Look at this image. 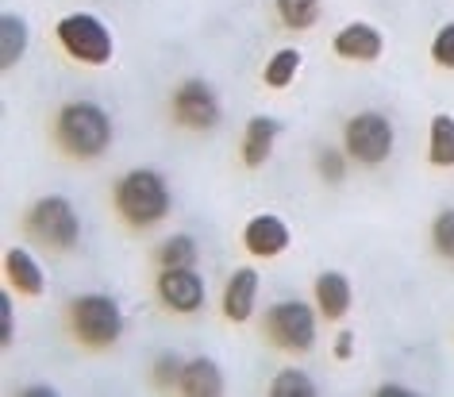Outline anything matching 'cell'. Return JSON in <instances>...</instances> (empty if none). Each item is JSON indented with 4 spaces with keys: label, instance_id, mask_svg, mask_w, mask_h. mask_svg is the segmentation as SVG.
<instances>
[{
    "label": "cell",
    "instance_id": "5",
    "mask_svg": "<svg viewBox=\"0 0 454 397\" xmlns=\"http://www.w3.org/2000/svg\"><path fill=\"white\" fill-rule=\"evenodd\" d=\"M27 228L47 247H74L77 235H82L77 212L66 197H43L39 205L27 212Z\"/></svg>",
    "mask_w": 454,
    "mask_h": 397
},
{
    "label": "cell",
    "instance_id": "1",
    "mask_svg": "<svg viewBox=\"0 0 454 397\" xmlns=\"http://www.w3.org/2000/svg\"><path fill=\"white\" fill-rule=\"evenodd\" d=\"M116 209L123 212L128 224H139V228H151L169 212V189L166 181L154 174V170H131L128 178L120 181L116 189Z\"/></svg>",
    "mask_w": 454,
    "mask_h": 397
},
{
    "label": "cell",
    "instance_id": "24",
    "mask_svg": "<svg viewBox=\"0 0 454 397\" xmlns=\"http://www.w3.org/2000/svg\"><path fill=\"white\" fill-rule=\"evenodd\" d=\"M431 59H435L439 66H450L454 70V24H447L435 36V47H431Z\"/></svg>",
    "mask_w": 454,
    "mask_h": 397
},
{
    "label": "cell",
    "instance_id": "25",
    "mask_svg": "<svg viewBox=\"0 0 454 397\" xmlns=\"http://www.w3.org/2000/svg\"><path fill=\"white\" fill-rule=\"evenodd\" d=\"M181 374H185V362H181L177 355H162V359H158L154 378L162 382V385H174V382H181Z\"/></svg>",
    "mask_w": 454,
    "mask_h": 397
},
{
    "label": "cell",
    "instance_id": "9",
    "mask_svg": "<svg viewBox=\"0 0 454 397\" xmlns=\"http://www.w3.org/2000/svg\"><path fill=\"white\" fill-rule=\"evenodd\" d=\"M158 293H162V301L169 309L177 313H192L204 305V282L192 266H177V270H162V278H158Z\"/></svg>",
    "mask_w": 454,
    "mask_h": 397
},
{
    "label": "cell",
    "instance_id": "17",
    "mask_svg": "<svg viewBox=\"0 0 454 397\" xmlns=\"http://www.w3.org/2000/svg\"><path fill=\"white\" fill-rule=\"evenodd\" d=\"M24 51H27V24L20 16H4L0 20V62H4V70H12L24 59Z\"/></svg>",
    "mask_w": 454,
    "mask_h": 397
},
{
    "label": "cell",
    "instance_id": "2",
    "mask_svg": "<svg viewBox=\"0 0 454 397\" xmlns=\"http://www.w3.org/2000/svg\"><path fill=\"white\" fill-rule=\"evenodd\" d=\"M59 139L77 158H97L112 143V120L97 105H66L59 116Z\"/></svg>",
    "mask_w": 454,
    "mask_h": 397
},
{
    "label": "cell",
    "instance_id": "12",
    "mask_svg": "<svg viewBox=\"0 0 454 397\" xmlns=\"http://www.w3.org/2000/svg\"><path fill=\"white\" fill-rule=\"evenodd\" d=\"M254 298H258V274L247 266V270H239V274L227 282V293H223L227 321H247V316L254 313Z\"/></svg>",
    "mask_w": 454,
    "mask_h": 397
},
{
    "label": "cell",
    "instance_id": "10",
    "mask_svg": "<svg viewBox=\"0 0 454 397\" xmlns=\"http://www.w3.org/2000/svg\"><path fill=\"white\" fill-rule=\"evenodd\" d=\"M243 243L251 255L274 258L289 247V228H286V220H278V217H254L243 232Z\"/></svg>",
    "mask_w": 454,
    "mask_h": 397
},
{
    "label": "cell",
    "instance_id": "19",
    "mask_svg": "<svg viewBox=\"0 0 454 397\" xmlns=\"http://www.w3.org/2000/svg\"><path fill=\"white\" fill-rule=\"evenodd\" d=\"M297 70H301V51H278L274 59H270V66L262 70V82L270 89H286L293 77H297Z\"/></svg>",
    "mask_w": 454,
    "mask_h": 397
},
{
    "label": "cell",
    "instance_id": "18",
    "mask_svg": "<svg viewBox=\"0 0 454 397\" xmlns=\"http://www.w3.org/2000/svg\"><path fill=\"white\" fill-rule=\"evenodd\" d=\"M427 155H431V163L435 166H454V116H447V112H439V116L431 120Z\"/></svg>",
    "mask_w": 454,
    "mask_h": 397
},
{
    "label": "cell",
    "instance_id": "13",
    "mask_svg": "<svg viewBox=\"0 0 454 397\" xmlns=\"http://www.w3.org/2000/svg\"><path fill=\"white\" fill-rule=\"evenodd\" d=\"M274 139H278V120L254 116L251 123H247V135H243V163L262 166L270 158V151H274Z\"/></svg>",
    "mask_w": 454,
    "mask_h": 397
},
{
    "label": "cell",
    "instance_id": "27",
    "mask_svg": "<svg viewBox=\"0 0 454 397\" xmlns=\"http://www.w3.org/2000/svg\"><path fill=\"white\" fill-rule=\"evenodd\" d=\"M343 155H339V151H324L320 155V174L324 178H332V181H339V178H343Z\"/></svg>",
    "mask_w": 454,
    "mask_h": 397
},
{
    "label": "cell",
    "instance_id": "15",
    "mask_svg": "<svg viewBox=\"0 0 454 397\" xmlns=\"http://www.w3.org/2000/svg\"><path fill=\"white\" fill-rule=\"evenodd\" d=\"M4 270H8V282H16V290L31 293V298L43 293V270L24 247H12V251L4 255Z\"/></svg>",
    "mask_w": 454,
    "mask_h": 397
},
{
    "label": "cell",
    "instance_id": "26",
    "mask_svg": "<svg viewBox=\"0 0 454 397\" xmlns=\"http://www.w3.org/2000/svg\"><path fill=\"white\" fill-rule=\"evenodd\" d=\"M12 344V298L0 293V347Z\"/></svg>",
    "mask_w": 454,
    "mask_h": 397
},
{
    "label": "cell",
    "instance_id": "21",
    "mask_svg": "<svg viewBox=\"0 0 454 397\" xmlns=\"http://www.w3.org/2000/svg\"><path fill=\"white\" fill-rule=\"evenodd\" d=\"M278 12H281V20H286L289 28L304 31V28H312L316 20H320V0H278Z\"/></svg>",
    "mask_w": 454,
    "mask_h": 397
},
{
    "label": "cell",
    "instance_id": "4",
    "mask_svg": "<svg viewBox=\"0 0 454 397\" xmlns=\"http://www.w3.org/2000/svg\"><path fill=\"white\" fill-rule=\"evenodd\" d=\"M70 313H74V332L82 336L89 347H108V344H116L123 332L120 305L112 298H100V293L77 298Z\"/></svg>",
    "mask_w": 454,
    "mask_h": 397
},
{
    "label": "cell",
    "instance_id": "28",
    "mask_svg": "<svg viewBox=\"0 0 454 397\" xmlns=\"http://www.w3.org/2000/svg\"><path fill=\"white\" fill-rule=\"evenodd\" d=\"M350 351H355V336H350V332H339V339H335V355H339V359H350Z\"/></svg>",
    "mask_w": 454,
    "mask_h": 397
},
{
    "label": "cell",
    "instance_id": "20",
    "mask_svg": "<svg viewBox=\"0 0 454 397\" xmlns=\"http://www.w3.org/2000/svg\"><path fill=\"white\" fill-rule=\"evenodd\" d=\"M158 263H162V270L192 266L197 263V243H192L189 235H169V240L162 243V251H158Z\"/></svg>",
    "mask_w": 454,
    "mask_h": 397
},
{
    "label": "cell",
    "instance_id": "16",
    "mask_svg": "<svg viewBox=\"0 0 454 397\" xmlns=\"http://www.w3.org/2000/svg\"><path fill=\"white\" fill-rule=\"evenodd\" d=\"M316 301H320V313H327L335 321V316H343L350 309V282L343 274H320L316 278Z\"/></svg>",
    "mask_w": 454,
    "mask_h": 397
},
{
    "label": "cell",
    "instance_id": "14",
    "mask_svg": "<svg viewBox=\"0 0 454 397\" xmlns=\"http://www.w3.org/2000/svg\"><path fill=\"white\" fill-rule=\"evenodd\" d=\"M181 390L192 397H215L223 393V374L212 359H192L185 362V374H181Z\"/></svg>",
    "mask_w": 454,
    "mask_h": 397
},
{
    "label": "cell",
    "instance_id": "8",
    "mask_svg": "<svg viewBox=\"0 0 454 397\" xmlns=\"http://www.w3.org/2000/svg\"><path fill=\"white\" fill-rule=\"evenodd\" d=\"M174 116L177 123H185V128H215V120H220V105H215V93L204 82H185L174 93Z\"/></svg>",
    "mask_w": 454,
    "mask_h": 397
},
{
    "label": "cell",
    "instance_id": "7",
    "mask_svg": "<svg viewBox=\"0 0 454 397\" xmlns=\"http://www.w3.org/2000/svg\"><path fill=\"white\" fill-rule=\"evenodd\" d=\"M347 151L362 158V163H381L393 151V128L381 112H362L347 123Z\"/></svg>",
    "mask_w": 454,
    "mask_h": 397
},
{
    "label": "cell",
    "instance_id": "30",
    "mask_svg": "<svg viewBox=\"0 0 454 397\" xmlns=\"http://www.w3.org/2000/svg\"><path fill=\"white\" fill-rule=\"evenodd\" d=\"M401 393H408L404 385H381V397H401Z\"/></svg>",
    "mask_w": 454,
    "mask_h": 397
},
{
    "label": "cell",
    "instance_id": "6",
    "mask_svg": "<svg viewBox=\"0 0 454 397\" xmlns=\"http://www.w3.org/2000/svg\"><path fill=\"white\" fill-rule=\"evenodd\" d=\"M266 332L286 351H309L316 344V316L304 301H281L270 309Z\"/></svg>",
    "mask_w": 454,
    "mask_h": 397
},
{
    "label": "cell",
    "instance_id": "29",
    "mask_svg": "<svg viewBox=\"0 0 454 397\" xmlns=\"http://www.w3.org/2000/svg\"><path fill=\"white\" fill-rule=\"evenodd\" d=\"M27 397H54V390L51 385H31V390H24Z\"/></svg>",
    "mask_w": 454,
    "mask_h": 397
},
{
    "label": "cell",
    "instance_id": "3",
    "mask_svg": "<svg viewBox=\"0 0 454 397\" xmlns=\"http://www.w3.org/2000/svg\"><path fill=\"white\" fill-rule=\"evenodd\" d=\"M59 43L66 47V54H74L77 62L85 66H105L112 59V51H116V43H112L108 28L100 24L97 16H66L59 24Z\"/></svg>",
    "mask_w": 454,
    "mask_h": 397
},
{
    "label": "cell",
    "instance_id": "23",
    "mask_svg": "<svg viewBox=\"0 0 454 397\" xmlns=\"http://www.w3.org/2000/svg\"><path fill=\"white\" fill-rule=\"evenodd\" d=\"M431 240H435V251L454 258V209H447L442 217L435 220V232H431Z\"/></svg>",
    "mask_w": 454,
    "mask_h": 397
},
{
    "label": "cell",
    "instance_id": "11",
    "mask_svg": "<svg viewBox=\"0 0 454 397\" xmlns=\"http://www.w3.org/2000/svg\"><path fill=\"white\" fill-rule=\"evenodd\" d=\"M335 54L339 59H355V62H373L381 54V36L370 24H347L335 36Z\"/></svg>",
    "mask_w": 454,
    "mask_h": 397
},
{
    "label": "cell",
    "instance_id": "22",
    "mask_svg": "<svg viewBox=\"0 0 454 397\" xmlns=\"http://www.w3.org/2000/svg\"><path fill=\"white\" fill-rule=\"evenodd\" d=\"M270 393L274 397H312L316 385L304 370H281L274 378V385H270Z\"/></svg>",
    "mask_w": 454,
    "mask_h": 397
}]
</instances>
